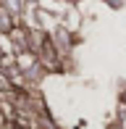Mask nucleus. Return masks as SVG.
Segmentation results:
<instances>
[{"label":"nucleus","mask_w":126,"mask_h":129,"mask_svg":"<svg viewBox=\"0 0 126 129\" xmlns=\"http://www.w3.org/2000/svg\"><path fill=\"white\" fill-rule=\"evenodd\" d=\"M0 129H8V119L3 116V111H0Z\"/></svg>","instance_id":"f257e3e1"}]
</instances>
